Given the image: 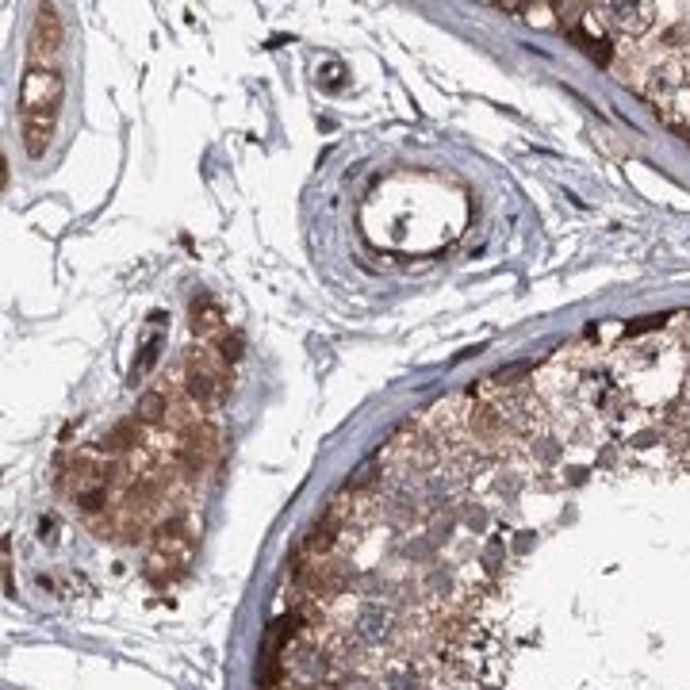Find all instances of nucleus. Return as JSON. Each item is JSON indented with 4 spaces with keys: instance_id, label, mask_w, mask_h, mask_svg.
I'll use <instances>...</instances> for the list:
<instances>
[{
    "instance_id": "f257e3e1",
    "label": "nucleus",
    "mask_w": 690,
    "mask_h": 690,
    "mask_svg": "<svg viewBox=\"0 0 690 690\" xmlns=\"http://www.w3.org/2000/svg\"><path fill=\"white\" fill-rule=\"evenodd\" d=\"M230 380H234L230 361H223V357L215 353V345H192L181 361L177 388H181L200 411H211V407H219V403L230 395Z\"/></svg>"
},
{
    "instance_id": "f03ea898",
    "label": "nucleus",
    "mask_w": 690,
    "mask_h": 690,
    "mask_svg": "<svg viewBox=\"0 0 690 690\" xmlns=\"http://www.w3.org/2000/svg\"><path fill=\"white\" fill-rule=\"evenodd\" d=\"M62 96H66L62 69L27 62L23 81H20V119H46V123H58Z\"/></svg>"
},
{
    "instance_id": "7ed1b4c3",
    "label": "nucleus",
    "mask_w": 690,
    "mask_h": 690,
    "mask_svg": "<svg viewBox=\"0 0 690 690\" xmlns=\"http://www.w3.org/2000/svg\"><path fill=\"white\" fill-rule=\"evenodd\" d=\"M31 50H27V62L35 66H58V54H62V43H66V23H62V12L54 4H43L35 12V23H31Z\"/></svg>"
},
{
    "instance_id": "20e7f679",
    "label": "nucleus",
    "mask_w": 690,
    "mask_h": 690,
    "mask_svg": "<svg viewBox=\"0 0 690 690\" xmlns=\"http://www.w3.org/2000/svg\"><path fill=\"white\" fill-rule=\"evenodd\" d=\"M598 12H602V23H606L610 31L629 35V39L644 35V31L656 23V8H652V4H602Z\"/></svg>"
},
{
    "instance_id": "39448f33",
    "label": "nucleus",
    "mask_w": 690,
    "mask_h": 690,
    "mask_svg": "<svg viewBox=\"0 0 690 690\" xmlns=\"http://www.w3.org/2000/svg\"><path fill=\"white\" fill-rule=\"evenodd\" d=\"M188 319H192V330L200 334V338H219L223 330H227V315H223V307L215 303L211 296H196L192 299V307H188Z\"/></svg>"
},
{
    "instance_id": "423d86ee",
    "label": "nucleus",
    "mask_w": 690,
    "mask_h": 690,
    "mask_svg": "<svg viewBox=\"0 0 690 690\" xmlns=\"http://www.w3.org/2000/svg\"><path fill=\"white\" fill-rule=\"evenodd\" d=\"M169 411H173V388H146L135 403V418L142 426H165Z\"/></svg>"
},
{
    "instance_id": "0eeeda50",
    "label": "nucleus",
    "mask_w": 690,
    "mask_h": 690,
    "mask_svg": "<svg viewBox=\"0 0 690 690\" xmlns=\"http://www.w3.org/2000/svg\"><path fill=\"white\" fill-rule=\"evenodd\" d=\"M20 138H23V154L31 161H39L50 150L54 123H46V119H20Z\"/></svg>"
},
{
    "instance_id": "6e6552de",
    "label": "nucleus",
    "mask_w": 690,
    "mask_h": 690,
    "mask_svg": "<svg viewBox=\"0 0 690 690\" xmlns=\"http://www.w3.org/2000/svg\"><path fill=\"white\" fill-rule=\"evenodd\" d=\"M211 345H215V353H219L223 361H230V365H234V361L242 357V345H246V338H242V330H223V334H219Z\"/></svg>"
}]
</instances>
